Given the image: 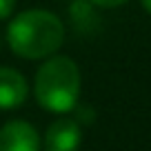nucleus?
<instances>
[{
  "instance_id": "1",
  "label": "nucleus",
  "mask_w": 151,
  "mask_h": 151,
  "mask_svg": "<svg viewBox=\"0 0 151 151\" xmlns=\"http://www.w3.org/2000/svg\"><path fill=\"white\" fill-rule=\"evenodd\" d=\"M7 42L16 56L40 60L53 56L65 42V24L47 9H29L18 14L7 27Z\"/></svg>"
},
{
  "instance_id": "2",
  "label": "nucleus",
  "mask_w": 151,
  "mask_h": 151,
  "mask_svg": "<svg viewBox=\"0 0 151 151\" xmlns=\"http://www.w3.org/2000/svg\"><path fill=\"white\" fill-rule=\"evenodd\" d=\"M80 69L71 58L53 56L42 62L33 80V93L42 109L51 113H69L80 98Z\"/></svg>"
},
{
  "instance_id": "3",
  "label": "nucleus",
  "mask_w": 151,
  "mask_h": 151,
  "mask_svg": "<svg viewBox=\"0 0 151 151\" xmlns=\"http://www.w3.org/2000/svg\"><path fill=\"white\" fill-rule=\"evenodd\" d=\"M42 142L33 129V124L24 120H11L0 129V151H40Z\"/></svg>"
},
{
  "instance_id": "4",
  "label": "nucleus",
  "mask_w": 151,
  "mask_h": 151,
  "mask_svg": "<svg viewBox=\"0 0 151 151\" xmlns=\"http://www.w3.org/2000/svg\"><path fill=\"white\" fill-rule=\"evenodd\" d=\"M82 140V129L78 120L60 118L47 129L45 133V151H78Z\"/></svg>"
},
{
  "instance_id": "5",
  "label": "nucleus",
  "mask_w": 151,
  "mask_h": 151,
  "mask_svg": "<svg viewBox=\"0 0 151 151\" xmlns=\"http://www.w3.org/2000/svg\"><path fill=\"white\" fill-rule=\"evenodd\" d=\"M27 96L29 87L24 76L11 67H0V109L9 111V109L20 107L27 100Z\"/></svg>"
},
{
  "instance_id": "6",
  "label": "nucleus",
  "mask_w": 151,
  "mask_h": 151,
  "mask_svg": "<svg viewBox=\"0 0 151 151\" xmlns=\"http://www.w3.org/2000/svg\"><path fill=\"white\" fill-rule=\"evenodd\" d=\"M14 9H16V0H0V20L9 18Z\"/></svg>"
},
{
  "instance_id": "7",
  "label": "nucleus",
  "mask_w": 151,
  "mask_h": 151,
  "mask_svg": "<svg viewBox=\"0 0 151 151\" xmlns=\"http://www.w3.org/2000/svg\"><path fill=\"white\" fill-rule=\"evenodd\" d=\"M93 5H98V7H104V9H113V7H122V5H127L129 0H91Z\"/></svg>"
},
{
  "instance_id": "8",
  "label": "nucleus",
  "mask_w": 151,
  "mask_h": 151,
  "mask_svg": "<svg viewBox=\"0 0 151 151\" xmlns=\"http://www.w3.org/2000/svg\"><path fill=\"white\" fill-rule=\"evenodd\" d=\"M142 7H145V9L151 14V0H142Z\"/></svg>"
}]
</instances>
